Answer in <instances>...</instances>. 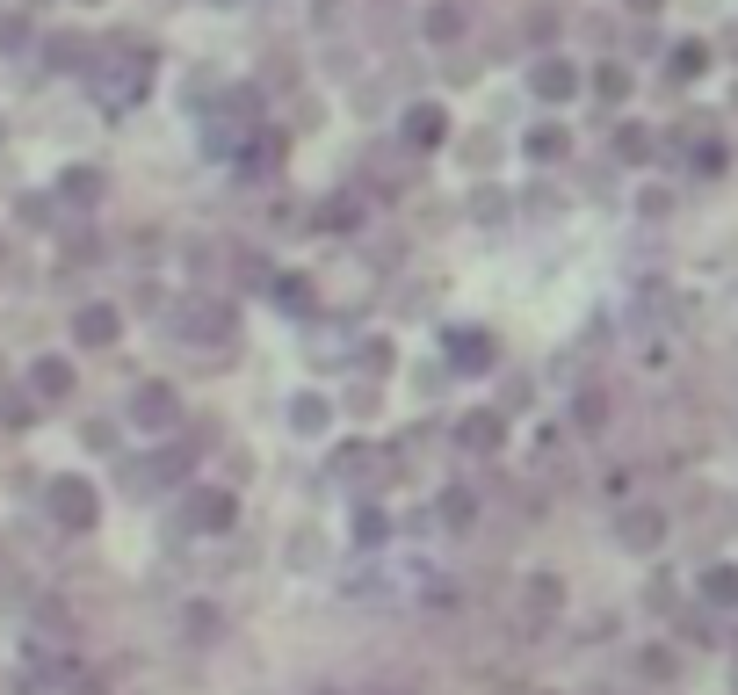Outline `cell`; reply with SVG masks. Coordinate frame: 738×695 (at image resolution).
Wrapping results in <instances>:
<instances>
[{
  "mask_svg": "<svg viewBox=\"0 0 738 695\" xmlns=\"http://www.w3.org/2000/svg\"><path fill=\"white\" fill-rule=\"evenodd\" d=\"M51 515L66 529H87V522H95V493H87L80 478H58V486H51Z\"/></svg>",
  "mask_w": 738,
  "mask_h": 695,
  "instance_id": "cell-1",
  "label": "cell"
},
{
  "mask_svg": "<svg viewBox=\"0 0 738 695\" xmlns=\"http://www.w3.org/2000/svg\"><path fill=\"white\" fill-rule=\"evenodd\" d=\"M66 384H73V370H66V362H37V391H51V399H58Z\"/></svg>",
  "mask_w": 738,
  "mask_h": 695,
  "instance_id": "cell-2",
  "label": "cell"
},
{
  "mask_svg": "<svg viewBox=\"0 0 738 695\" xmlns=\"http://www.w3.org/2000/svg\"><path fill=\"white\" fill-rule=\"evenodd\" d=\"M109 334H116L109 312H87V319H80V341H109Z\"/></svg>",
  "mask_w": 738,
  "mask_h": 695,
  "instance_id": "cell-3",
  "label": "cell"
},
{
  "mask_svg": "<svg viewBox=\"0 0 738 695\" xmlns=\"http://www.w3.org/2000/svg\"><path fill=\"white\" fill-rule=\"evenodd\" d=\"M138 413H145V420H167V413H174V399H167V391H145Z\"/></svg>",
  "mask_w": 738,
  "mask_h": 695,
  "instance_id": "cell-4",
  "label": "cell"
}]
</instances>
